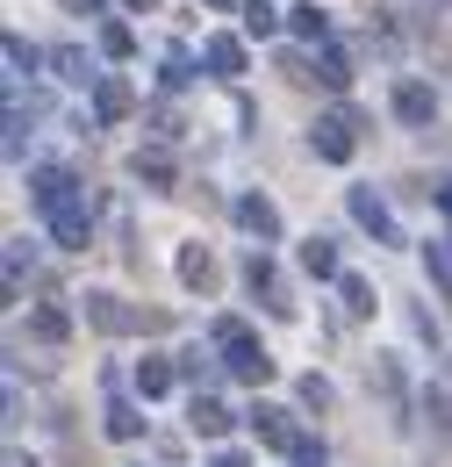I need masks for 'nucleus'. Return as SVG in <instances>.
<instances>
[{"mask_svg":"<svg viewBox=\"0 0 452 467\" xmlns=\"http://www.w3.org/2000/svg\"><path fill=\"white\" fill-rule=\"evenodd\" d=\"M309 144H316V159L344 166V159H352V144H359V116H352V109H331V116L309 130Z\"/></svg>","mask_w":452,"mask_h":467,"instance_id":"nucleus-4","label":"nucleus"},{"mask_svg":"<svg viewBox=\"0 0 452 467\" xmlns=\"http://www.w3.org/2000/svg\"><path fill=\"white\" fill-rule=\"evenodd\" d=\"M137 389H144V396H166L172 389V359H137Z\"/></svg>","mask_w":452,"mask_h":467,"instance_id":"nucleus-22","label":"nucleus"},{"mask_svg":"<svg viewBox=\"0 0 452 467\" xmlns=\"http://www.w3.org/2000/svg\"><path fill=\"white\" fill-rule=\"evenodd\" d=\"M101 51H108V58H129V51H137V36H129L122 22H108V29H101Z\"/></svg>","mask_w":452,"mask_h":467,"instance_id":"nucleus-28","label":"nucleus"},{"mask_svg":"<svg viewBox=\"0 0 452 467\" xmlns=\"http://www.w3.org/2000/svg\"><path fill=\"white\" fill-rule=\"evenodd\" d=\"M129 173H137V180H151V187H166V194L180 187V173H172V159L159 151V144H151V151H137V159H129Z\"/></svg>","mask_w":452,"mask_h":467,"instance_id":"nucleus-16","label":"nucleus"},{"mask_svg":"<svg viewBox=\"0 0 452 467\" xmlns=\"http://www.w3.org/2000/svg\"><path fill=\"white\" fill-rule=\"evenodd\" d=\"M29 324H36V338H44V346H65V331H72V324H65V309H57V302H44V309H36V317H29Z\"/></svg>","mask_w":452,"mask_h":467,"instance_id":"nucleus-23","label":"nucleus"},{"mask_svg":"<svg viewBox=\"0 0 452 467\" xmlns=\"http://www.w3.org/2000/svg\"><path fill=\"white\" fill-rule=\"evenodd\" d=\"M302 266H309L316 281H338V252H331V237H309V244H302Z\"/></svg>","mask_w":452,"mask_h":467,"instance_id":"nucleus-19","label":"nucleus"},{"mask_svg":"<svg viewBox=\"0 0 452 467\" xmlns=\"http://www.w3.org/2000/svg\"><path fill=\"white\" fill-rule=\"evenodd\" d=\"M209 467H244V461H237V453H223V461H209Z\"/></svg>","mask_w":452,"mask_h":467,"instance_id":"nucleus-35","label":"nucleus"},{"mask_svg":"<svg viewBox=\"0 0 452 467\" xmlns=\"http://www.w3.org/2000/svg\"><path fill=\"white\" fill-rule=\"evenodd\" d=\"M424 424H431V446H452V396L446 389H424Z\"/></svg>","mask_w":452,"mask_h":467,"instance_id":"nucleus-17","label":"nucleus"},{"mask_svg":"<svg viewBox=\"0 0 452 467\" xmlns=\"http://www.w3.org/2000/svg\"><path fill=\"white\" fill-rule=\"evenodd\" d=\"M137 431H144L137 403H122V396H115V403H108V439H137Z\"/></svg>","mask_w":452,"mask_h":467,"instance_id":"nucleus-25","label":"nucleus"},{"mask_svg":"<svg viewBox=\"0 0 452 467\" xmlns=\"http://www.w3.org/2000/svg\"><path fill=\"white\" fill-rule=\"evenodd\" d=\"M216 352H223V374L244 389H266L273 381V352L244 331V317H216Z\"/></svg>","mask_w":452,"mask_h":467,"instance_id":"nucleus-2","label":"nucleus"},{"mask_svg":"<svg viewBox=\"0 0 452 467\" xmlns=\"http://www.w3.org/2000/svg\"><path fill=\"white\" fill-rule=\"evenodd\" d=\"M36 209H44V223L65 252H87L94 244V223H87V202H79V180L65 173V166H36Z\"/></svg>","mask_w":452,"mask_h":467,"instance_id":"nucleus-1","label":"nucleus"},{"mask_svg":"<svg viewBox=\"0 0 452 467\" xmlns=\"http://www.w3.org/2000/svg\"><path fill=\"white\" fill-rule=\"evenodd\" d=\"M187 79H194V58L172 44V51H166V87H187Z\"/></svg>","mask_w":452,"mask_h":467,"instance_id":"nucleus-29","label":"nucleus"},{"mask_svg":"<svg viewBox=\"0 0 452 467\" xmlns=\"http://www.w3.org/2000/svg\"><path fill=\"white\" fill-rule=\"evenodd\" d=\"M424 259H431V281L452 295V237H438V244H424Z\"/></svg>","mask_w":452,"mask_h":467,"instance_id":"nucleus-26","label":"nucleus"},{"mask_svg":"<svg viewBox=\"0 0 452 467\" xmlns=\"http://www.w3.org/2000/svg\"><path fill=\"white\" fill-rule=\"evenodd\" d=\"M281 72H287V87H309V79H316V72H309V58H302V51H287V58H281Z\"/></svg>","mask_w":452,"mask_h":467,"instance_id":"nucleus-30","label":"nucleus"},{"mask_svg":"<svg viewBox=\"0 0 452 467\" xmlns=\"http://www.w3.org/2000/svg\"><path fill=\"white\" fill-rule=\"evenodd\" d=\"M352 223H359V231H374V244H402L396 216H388V202H381L374 187H352Z\"/></svg>","mask_w":452,"mask_h":467,"instance_id":"nucleus-5","label":"nucleus"},{"mask_svg":"<svg viewBox=\"0 0 452 467\" xmlns=\"http://www.w3.org/2000/svg\"><path fill=\"white\" fill-rule=\"evenodd\" d=\"M187 424H194L201 439H223L230 424H237V417H230V410L216 403V396H194V403H187Z\"/></svg>","mask_w":452,"mask_h":467,"instance_id":"nucleus-13","label":"nucleus"},{"mask_svg":"<svg viewBox=\"0 0 452 467\" xmlns=\"http://www.w3.org/2000/svg\"><path fill=\"white\" fill-rule=\"evenodd\" d=\"M396 116L402 122H431V116H438V94H431L424 79H402V87H396Z\"/></svg>","mask_w":452,"mask_h":467,"instance_id":"nucleus-10","label":"nucleus"},{"mask_svg":"<svg viewBox=\"0 0 452 467\" xmlns=\"http://www.w3.org/2000/svg\"><path fill=\"white\" fill-rule=\"evenodd\" d=\"M201 58H209L216 79H237V72H244V44H237V36H209V51H201Z\"/></svg>","mask_w":452,"mask_h":467,"instance_id":"nucleus-15","label":"nucleus"},{"mask_svg":"<svg viewBox=\"0 0 452 467\" xmlns=\"http://www.w3.org/2000/svg\"><path fill=\"white\" fill-rule=\"evenodd\" d=\"M44 65H51L57 79H72V87H87V79H101V72L87 65V51H79V44H57V51H51Z\"/></svg>","mask_w":452,"mask_h":467,"instance_id":"nucleus-14","label":"nucleus"},{"mask_svg":"<svg viewBox=\"0 0 452 467\" xmlns=\"http://www.w3.org/2000/svg\"><path fill=\"white\" fill-rule=\"evenodd\" d=\"M129 109H137V94H129V79H115V72H101V79H94V116H101V122H129Z\"/></svg>","mask_w":452,"mask_h":467,"instance_id":"nucleus-7","label":"nucleus"},{"mask_svg":"<svg viewBox=\"0 0 452 467\" xmlns=\"http://www.w3.org/2000/svg\"><path fill=\"white\" fill-rule=\"evenodd\" d=\"M237 223L252 237H281V209H273L266 194H244V202H237Z\"/></svg>","mask_w":452,"mask_h":467,"instance_id":"nucleus-11","label":"nucleus"},{"mask_svg":"<svg viewBox=\"0 0 452 467\" xmlns=\"http://www.w3.org/2000/svg\"><path fill=\"white\" fill-rule=\"evenodd\" d=\"M180 281L194 295H216V281H223V274H216V252H209V244H187V252H180Z\"/></svg>","mask_w":452,"mask_h":467,"instance_id":"nucleus-9","label":"nucleus"},{"mask_svg":"<svg viewBox=\"0 0 452 467\" xmlns=\"http://www.w3.org/2000/svg\"><path fill=\"white\" fill-rule=\"evenodd\" d=\"M209 7H237V0H209Z\"/></svg>","mask_w":452,"mask_h":467,"instance_id":"nucleus-38","label":"nucleus"},{"mask_svg":"<svg viewBox=\"0 0 452 467\" xmlns=\"http://www.w3.org/2000/svg\"><path fill=\"white\" fill-rule=\"evenodd\" d=\"M7 65H15V72H29V65H36V51H29L22 36H7Z\"/></svg>","mask_w":452,"mask_h":467,"instance_id":"nucleus-32","label":"nucleus"},{"mask_svg":"<svg viewBox=\"0 0 452 467\" xmlns=\"http://www.w3.org/2000/svg\"><path fill=\"white\" fill-rule=\"evenodd\" d=\"M294 396H302V410H331V403H338L324 374H302V389H294Z\"/></svg>","mask_w":452,"mask_h":467,"instance_id":"nucleus-27","label":"nucleus"},{"mask_svg":"<svg viewBox=\"0 0 452 467\" xmlns=\"http://www.w3.org/2000/svg\"><path fill=\"white\" fill-rule=\"evenodd\" d=\"M431 194H438V209L452 216V180H431Z\"/></svg>","mask_w":452,"mask_h":467,"instance_id":"nucleus-34","label":"nucleus"},{"mask_svg":"<svg viewBox=\"0 0 452 467\" xmlns=\"http://www.w3.org/2000/svg\"><path fill=\"white\" fill-rule=\"evenodd\" d=\"M244 288L259 295L273 317H294V302H287V288H281V274H273V259H266V252H252V259H244Z\"/></svg>","mask_w":452,"mask_h":467,"instance_id":"nucleus-6","label":"nucleus"},{"mask_svg":"<svg viewBox=\"0 0 452 467\" xmlns=\"http://www.w3.org/2000/svg\"><path fill=\"white\" fill-rule=\"evenodd\" d=\"M7 467H29V461H22V453H7Z\"/></svg>","mask_w":452,"mask_h":467,"instance_id":"nucleus-37","label":"nucleus"},{"mask_svg":"<svg viewBox=\"0 0 452 467\" xmlns=\"http://www.w3.org/2000/svg\"><path fill=\"white\" fill-rule=\"evenodd\" d=\"M252 431H259L266 446H281V453H294V446H302L294 417H287V410H273V403H259V410H252Z\"/></svg>","mask_w":452,"mask_h":467,"instance_id":"nucleus-8","label":"nucleus"},{"mask_svg":"<svg viewBox=\"0 0 452 467\" xmlns=\"http://www.w3.org/2000/svg\"><path fill=\"white\" fill-rule=\"evenodd\" d=\"M338 295H344V317H374V281H359V274H338Z\"/></svg>","mask_w":452,"mask_h":467,"instance_id":"nucleus-18","label":"nucleus"},{"mask_svg":"<svg viewBox=\"0 0 452 467\" xmlns=\"http://www.w3.org/2000/svg\"><path fill=\"white\" fill-rule=\"evenodd\" d=\"M237 15H244V36H273V22H281V7H273V0H244Z\"/></svg>","mask_w":452,"mask_h":467,"instance_id":"nucleus-21","label":"nucleus"},{"mask_svg":"<svg viewBox=\"0 0 452 467\" xmlns=\"http://www.w3.org/2000/svg\"><path fill=\"white\" fill-rule=\"evenodd\" d=\"M287 29H294L302 44H331V15H324L316 0H302V7H287Z\"/></svg>","mask_w":452,"mask_h":467,"instance_id":"nucleus-12","label":"nucleus"},{"mask_svg":"<svg viewBox=\"0 0 452 467\" xmlns=\"http://www.w3.org/2000/svg\"><path fill=\"white\" fill-rule=\"evenodd\" d=\"M65 15H101V0H57Z\"/></svg>","mask_w":452,"mask_h":467,"instance_id":"nucleus-33","label":"nucleus"},{"mask_svg":"<svg viewBox=\"0 0 452 467\" xmlns=\"http://www.w3.org/2000/svg\"><path fill=\"white\" fill-rule=\"evenodd\" d=\"M180 374L187 381H209V352H180Z\"/></svg>","mask_w":452,"mask_h":467,"instance_id":"nucleus-31","label":"nucleus"},{"mask_svg":"<svg viewBox=\"0 0 452 467\" xmlns=\"http://www.w3.org/2000/svg\"><path fill=\"white\" fill-rule=\"evenodd\" d=\"M87 324L108 331V338H137V331H166V309H129L122 295H87Z\"/></svg>","mask_w":452,"mask_h":467,"instance_id":"nucleus-3","label":"nucleus"},{"mask_svg":"<svg viewBox=\"0 0 452 467\" xmlns=\"http://www.w3.org/2000/svg\"><path fill=\"white\" fill-rule=\"evenodd\" d=\"M316 79H324V87H352V58H344L338 44H324V65H316Z\"/></svg>","mask_w":452,"mask_h":467,"instance_id":"nucleus-24","label":"nucleus"},{"mask_svg":"<svg viewBox=\"0 0 452 467\" xmlns=\"http://www.w3.org/2000/svg\"><path fill=\"white\" fill-rule=\"evenodd\" d=\"M29 259H36V252H29L22 237H7V302H22V281H29Z\"/></svg>","mask_w":452,"mask_h":467,"instance_id":"nucleus-20","label":"nucleus"},{"mask_svg":"<svg viewBox=\"0 0 452 467\" xmlns=\"http://www.w3.org/2000/svg\"><path fill=\"white\" fill-rule=\"evenodd\" d=\"M122 7H159V0H122Z\"/></svg>","mask_w":452,"mask_h":467,"instance_id":"nucleus-36","label":"nucleus"}]
</instances>
